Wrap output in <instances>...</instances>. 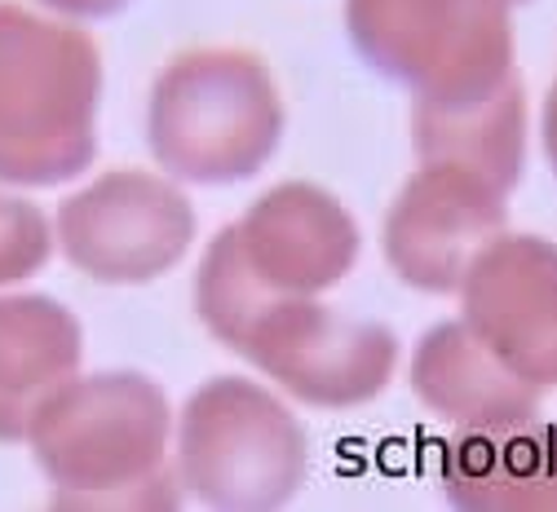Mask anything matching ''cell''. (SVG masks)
<instances>
[{"instance_id":"cell-7","label":"cell","mask_w":557,"mask_h":512,"mask_svg":"<svg viewBox=\"0 0 557 512\" xmlns=\"http://www.w3.org/2000/svg\"><path fill=\"white\" fill-rule=\"evenodd\" d=\"M239 358L306 407L350 411L394 380L398 336L385 323L341 314L319 297H278L248 327Z\"/></svg>"},{"instance_id":"cell-8","label":"cell","mask_w":557,"mask_h":512,"mask_svg":"<svg viewBox=\"0 0 557 512\" xmlns=\"http://www.w3.org/2000/svg\"><path fill=\"white\" fill-rule=\"evenodd\" d=\"M509 230V190L456 164H421L385 212L389 270L430 297L460 291L486 243Z\"/></svg>"},{"instance_id":"cell-9","label":"cell","mask_w":557,"mask_h":512,"mask_svg":"<svg viewBox=\"0 0 557 512\" xmlns=\"http://www.w3.org/2000/svg\"><path fill=\"white\" fill-rule=\"evenodd\" d=\"M460 319L509 372L557 389V243L500 235L460 283Z\"/></svg>"},{"instance_id":"cell-17","label":"cell","mask_w":557,"mask_h":512,"mask_svg":"<svg viewBox=\"0 0 557 512\" xmlns=\"http://www.w3.org/2000/svg\"><path fill=\"white\" fill-rule=\"evenodd\" d=\"M40 5L66 23H94V18H111L120 14L128 0H40Z\"/></svg>"},{"instance_id":"cell-14","label":"cell","mask_w":557,"mask_h":512,"mask_svg":"<svg viewBox=\"0 0 557 512\" xmlns=\"http://www.w3.org/2000/svg\"><path fill=\"white\" fill-rule=\"evenodd\" d=\"M411 146L421 164H456L513 190L527 164V93L518 71L469 102H411Z\"/></svg>"},{"instance_id":"cell-4","label":"cell","mask_w":557,"mask_h":512,"mask_svg":"<svg viewBox=\"0 0 557 512\" xmlns=\"http://www.w3.org/2000/svg\"><path fill=\"white\" fill-rule=\"evenodd\" d=\"M310 469L301 420L244 376L203 380L177 415V482L203 508H284Z\"/></svg>"},{"instance_id":"cell-1","label":"cell","mask_w":557,"mask_h":512,"mask_svg":"<svg viewBox=\"0 0 557 512\" xmlns=\"http://www.w3.org/2000/svg\"><path fill=\"white\" fill-rule=\"evenodd\" d=\"M169 437L173 411L151 376L76 372L36 411L23 442L58 508H177Z\"/></svg>"},{"instance_id":"cell-15","label":"cell","mask_w":557,"mask_h":512,"mask_svg":"<svg viewBox=\"0 0 557 512\" xmlns=\"http://www.w3.org/2000/svg\"><path fill=\"white\" fill-rule=\"evenodd\" d=\"M278 297L252 274V265L239 252L235 226L218 230L213 243L203 248V261L195 270V310L199 323L208 327L218 345H226L231 353H239L248 327L274 305Z\"/></svg>"},{"instance_id":"cell-12","label":"cell","mask_w":557,"mask_h":512,"mask_svg":"<svg viewBox=\"0 0 557 512\" xmlns=\"http://www.w3.org/2000/svg\"><path fill=\"white\" fill-rule=\"evenodd\" d=\"M411 389L456 428H500L540 415V385L522 380L486 349L465 319L430 327L411 349Z\"/></svg>"},{"instance_id":"cell-5","label":"cell","mask_w":557,"mask_h":512,"mask_svg":"<svg viewBox=\"0 0 557 512\" xmlns=\"http://www.w3.org/2000/svg\"><path fill=\"white\" fill-rule=\"evenodd\" d=\"M345 32L411 102H469L513 76L505 0H345Z\"/></svg>"},{"instance_id":"cell-3","label":"cell","mask_w":557,"mask_h":512,"mask_svg":"<svg viewBox=\"0 0 557 512\" xmlns=\"http://www.w3.org/2000/svg\"><path fill=\"white\" fill-rule=\"evenodd\" d=\"M284 98L261 58L239 49H195L173 58L147 98L151 160L190 186H235L257 177L284 141Z\"/></svg>"},{"instance_id":"cell-18","label":"cell","mask_w":557,"mask_h":512,"mask_svg":"<svg viewBox=\"0 0 557 512\" xmlns=\"http://www.w3.org/2000/svg\"><path fill=\"white\" fill-rule=\"evenodd\" d=\"M540 137H544V155H548V164H553V173H557V80H553V89H548V98H544Z\"/></svg>"},{"instance_id":"cell-13","label":"cell","mask_w":557,"mask_h":512,"mask_svg":"<svg viewBox=\"0 0 557 512\" xmlns=\"http://www.w3.org/2000/svg\"><path fill=\"white\" fill-rule=\"evenodd\" d=\"M85 332L53 297H0V442H23L36 411L81 372Z\"/></svg>"},{"instance_id":"cell-10","label":"cell","mask_w":557,"mask_h":512,"mask_svg":"<svg viewBox=\"0 0 557 512\" xmlns=\"http://www.w3.org/2000/svg\"><path fill=\"white\" fill-rule=\"evenodd\" d=\"M235 239L274 297H319L355 270L363 248L359 222L314 182L265 190L235 222Z\"/></svg>"},{"instance_id":"cell-16","label":"cell","mask_w":557,"mask_h":512,"mask_svg":"<svg viewBox=\"0 0 557 512\" xmlns=\"http://www.w3.org/2000/svg\"><path fill=\"white\" fill-rule=\"evenodd\" d=\"M49 257H53L49 216L36 203L0 190V287L40 274Z\"/></svg>"},{"instance_id":"cell-19","label":"cell","mask_w":557,"mask_h":512,"mask_svg":"<svg viewBox=\"0 0 557 512\" xmlns=\"http://www.w3.org/2000/svg\"><path fill=\"white\" fill-rule=\"evenodd\" d=\"M505 5H522V0H505Z\"/></svg>"},{"instance_id":"cell-2","label":"cell","mask_w":557,"mask_h":512,"mask_svg":"<svg viewBox=\"0 0 557 512\" xmlns=\"http://www.w3.org/2000/svg\"><path fill=\"white\" fill-rule=\"evenodd\" d=\"M102 58L85 27L0 5V186H62L98 155Z\"/></svg>"},{"instance_id":"cell-11","label":"cell","mask_w":557,"mask_h":512,"mask_svg":"<svg viewBox=\"0 0 557 512\" xmlns=\"http://www.w3.org/2000/svg\"><path fill=\"white\" fill-rule=\"evenodd\" d=\"M438 482L465 512H557V424L460 428L443 442Z\"/></svg>"},{"instance_id":"cell-6","label":"cell","mask_w":557,"mask_h":512,"mask_svg":"<svg viewBox=\"0 0 557 512\" xmlns=\"http://www.w3.org/2000/svg\"><path fill=\"white\" fill-rule=\"evenodd\" d=\"M195 239V208L173 177L115 168L66 195L53 216V248L85 278L143 287L164 278Z\"/></svg>"}]
</instances>
